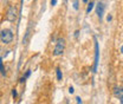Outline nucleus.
<instances>
[{"mask_svg":"<svg viewBox=\"0 0 123 104\" xmlns=\"http://www.w3.org/2000/svg\"><path fill=\"white\" fill-rule=\"evenodd\" d=\"M13 32L10 30V29H4V30L0 31V42L5 45L11 44L13 42Z\"/></svg>","mask_w":123,"mask_h":104,"instance_id":"1","label":"nucleus"},{"mask_svg":"<svg viewBox=\"0 0 123 104\" xmlns=\"http://www.w3.org/2000/svg\"><path fill=\"white\" fill-rule=\"evenodd\" d=\"M65 46H66V40L64 38H58L57 39V43H56V46L53 49V56H61L63 55V52L65 51Z\"/></svg>","mask_w":123,"mask_h":104,"instance_id":"2","label":"nucleus"},{"mask_svg":"<svg viewBox=\"0 0 123 104\" xmlns=\"http://www.w3.org/2000/svg\"><path fill=\"white\" fill-rule=\"evenodd\" d=\"M18 10H17V7L15 6H8L7 7V10H6V20L7 21H10V23H14L17 21V18H18Z\"/></svg>","mask_w":123,"mask_h":104,"instance_id":"3","label":"nucleus"},{"mask_svg":"<svg viewBox=\"0 0 123 104\" xmlns=\"http://www.w3.org/2000/svg\"><path fill=\"white\" fill-rule=\"evenodd\" d=\"M93 39H95V64H93V72H96L97 71V66H98V60H99V47H98V43H97L96 37Z\"/></svg>","mask_w":123,"mask_h":104,"instance_id":"4","label":"nucleus"},{"mask_svg":"<svg viewBox=\"0 0 123 104\" xmlns=\"http://www.w3.org/2000/svg\"><path fill=\"white\" fill-rule=\"evenodd\" d=\"M104 11H105V5H104V2L99 1V2L97 4V7H96V13H97V15H98L99 20H102L103 14H104Z\"/></svg>","mask_w":123,"mask_h":104,"instance_id":"5","label":"nucleus"},{"mask_svg":"<svg viewBox=\"0 0 123 104\" xmlns=\"http://www.w3.org/2000/svg\"><path fill=\"white\" fill-rule=\"evenodd\" d=\"M112 92H114V96H115V97L120 98V97L123 96V88H121V86H115Z\"/></svg>","mask_w":123,"mask_h":104,"instance_id":"6","label":"nucleus"},{"mask_svg":"<svg viewBox=\"0 0 123 104\" xmlns=\"http://www.w3.org/2000/svg\"><path fill=\"white\" fill-rule=\"evenodd\" d=\"M30 36H31V29L29 27V29H27V31H26V33H25V37L23 38V44H24V45L27 44V42H29V38H30Z\"/></svg>","mask_w":123,"mask_h":104,"instance_id":"7","label":"nucleus"},{"mask_svg":"<svg viewBox=\"0 0 123 104\" xmlns=\"http://www.w3.org/2000/svg\"><path fill=\"white\" fill-rule=\"evenodd\" d=\"M0 73L2 76H6V71H5V66H4V63H2V57L0 56Z\"/></svg>","mask_w":123,"mask_h":104,"instance_id":"8","label":"nucleus"},{"mask_svg":"<svg viewBox=\"0 0 123 104\" xmlns=\"http://www.w3.org/2000/svg\"><path fill=\"white\" fill-rule=\"evenodd\" d=\"M56 74H57V79L58 80H62L63 79V73H62L61 69L59 67H57V70H56Z\"/></svg>","mask_w":123,"mask_h":104,"instance_id":"9","label":"nucleus"},{"mask_svg":"<svg viewBox=\"0 0 123 104\" xmlns=\"http://www.w3.org/2000/svg\"><path fill=\"white\" fill-rule=\"evenodd\" d=\"M93 5H95V4H93L92 1H90V2L88 4V7H86V13H88V14H89V13H90V12L92 11V8H93Z\"/></svg>","mask_w":123,"mask_h":104,"instance_id":"10","label":"nucleus"},{"mask_svg":"<svg viewBox=\"0 0 123 104\" xmlns=\"http://www.w3.org/2000/svg\"><path fill=\"white\" fill-rule=\"evenodd\" d=\"M12 96L17 98V96H18V92H17V89H12Z\"/></svg>","mask_w":123,"mask_h":104,"instance_id":"11","label":"nucleus"},{"mask_svg":"<svg viewBox=\"0 0 123 104\" xmlns=\"http://www.w3.org/2000/svg\"><path fill=\"white\" fill-rule=\"evenodd\" d=\"M74 8H75V10H78V0H75V1H74Z\"/></svg>","mask_w":123,"mask_h":104,"instance_id":"12","label":"nucleus"},{"mask_svg":"<svg viewBox=\"0 0 123 104\" xmlns=\"http://www.w3.org/2000/svg\"><path fill=\"white\" fill-rule=\"evenodd\" d=\"M76 102H77V103H83V101H82V98H80V97H78V96H77V97H76Z\"/></svg>","mask_w":123,"mask_h":104,"instance_id":"13","label":"nucleus"},{"mask_svg":"<svg viewBox=\"0 0 123 104\" xmlns=\"http://www.w3.org/2000/svg\"><path fill=\"white\" fill-rule=\"evenodd\" d=\"M30 76H31V70H27V71H26V73H25V77H26V78H29Z\"/></svg>","mask_w":123,"mask_h":104,"instance_id":"14","label":"nucleus"},{"mask_svg":"<svg viewBox=\"0 0 123 104\" xmlns=\"http://www.w3.org/2000/svg\"><path fill=\"white\" fill-rule=\"evenodd\" d=\"M50 4H51V6H56V4H57V0H51V1H50Z\"/></svg>","mask_w":123,"mask_h":104,"instance_id":"15","label":"nucleus"},{"mask_svg":"<svg viewBox=\"0 0 123 104\" xmlns=\"http://www.w3.org/2000/svg\"><path fill=\"white\" fill-rule=\"evenodd\" d=\"M25 79H26V77H25V76H24V77H21V78L19 79V83H24V82H25Z\"/></svg>","mask_w":123,"mask_h":104,"instance_id":"16","label":"nucleus"},{"mask_svg":"<svg viewBox=\"0 0 123 104\" xmlns=\"http://www.w3.org/2000/svg\"><path fill=\"white\" fill-rule=\"evenodd\" d=\"M69 92H70V93H74V92H75V89H74L72 86H70V88H69Z\"/></svg>","mask_w":123,"mask_h":104,"instance_id":"17","label":"nucleus"},{"mask_svg":"<svg viewBox=\"0 0 123 104\" xmlns=\"http://www.w3.org/2000/svg\"><path fill=\"white\" fill-rule=\"evenodd\" d=\"M111 19H112V17H111V15H108V17H107L108 21H111Z\"/></svg>","mask_w":123,"mask_h":104,"instance_id":"18","label":"nucleus"},{"mask_svg":"<svg viewBox=\"0 0 123 104\" xmlns=\"http://www.w3.org/2000/svg\"><path fill=\"white\" fill-rule=\"evenodd\" d=\"M78 33H79V31H76V32H75V37H76V38L78 37Z\"/></svg>","mask_w":123,"mask_h":104,"instance_id":"19","label":"nucleus"},{"mask_svg":"<svg viewBox=\"0 0 123 104\" xmlns=\"http://www.w3.org/2000/svg\"><path fill=\"white\" fill-rule=\"evenodd\" d=\"M120 102L123 104V96H122V97H120Z\"/></svg>","mask_w":123,"mask_h":104,"instance_id":"20","label":"nucleus"},{"mask_svg":"<svg viewBox=\"0 0 123 104\" xmlns=\"http://www.w3.org/2000/svg\"><path fill=\"white\" fill-rule=\"evenodd\" d=\"M121 52H122V55H123V45H122V47H121Z\"/></svg>","mask_w":123,"mask_h":104,"instance_id":"21","label":"nucleus"},{"mask_svg":"<svg viewBox=\"0 0 123 104\" xmlns=\"http://www.w3.org/2000/svg\"><path fill=\"white\" fill-rule=\"evenodd\" d=\"M88 1H89V0H83V2H88Z\"/></svg>","mask_w":123,"mask_h":104,"instance_id":"22","label":"nucleus"},{"mask_svg":"<svg viewBox=\"0 0 123 104\" xmlns=\"http://www.w3.org/2000/svg\"><path fill=\"white\" fill-rule=\"evenodd\" d=\"M34 1H36V0H34Z\"/></svg>","mask_w":123,"mask_h":104,"instance_id":"23","label":"nucleus"}]
</instances>
